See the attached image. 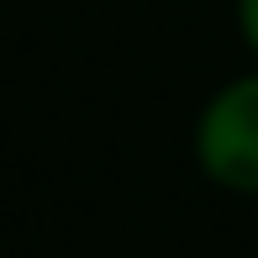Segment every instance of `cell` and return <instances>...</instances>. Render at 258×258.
<instances>
[{"instance_id":"obj_1","label":"cell","mask_w":258,"mask_h":258,"mask_svg":"<svg viewBox=\"0 0 258 258\" xmlns=\"http://www.w3.org/2000/svg\"><path fill=\"white\" fill-rule=\"evenodd\" d=\"M195 163L216 190L258 195V74L221 85L195 121Z\"/></svg>"},{"instance_id":"obj_2","label":"cell","mask_w":258,"mask_h":258,"mask_svg":"<svg viewBox=\"0 0 258 258\" xmlns=\"http://www.w3.org/2000/svg\"><path fill=\"white\" fill-rule=\"evenodd\" d=\"M237 27H242V42L258 58V0H237Z\"/></svg>"}]
</instances>
